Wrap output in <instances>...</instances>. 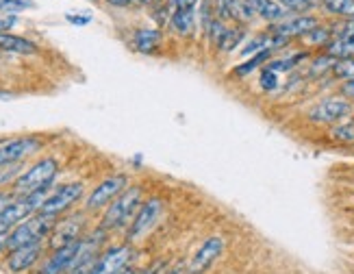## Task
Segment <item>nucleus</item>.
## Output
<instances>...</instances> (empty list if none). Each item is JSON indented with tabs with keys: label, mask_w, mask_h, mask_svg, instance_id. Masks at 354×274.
Here are the masks:
<instances>
[{
	"label": "nucleus",
	"mask_w": 354,
	"mask_h": 274,
	"mask_svg": "<svg viewBox=\"0 0 354 274\" xmlns=\"http://www.w3.org/2000/svg\"><path fill=\"white\" fill-rule=\"evenodd\" d=\"M57 220L59 218L35 213V216H30V218L22 220L20 224H15L7 233V250L28 246V244H41L44 239H48Z\"/></svg>",
	"instance_id": "nucleus-1"
},
{
	"label": "nucleus",
	"mask_w": 354,
	"mask_h": 274,
	"mask_svg": "<svg viewBox=\"0 0 354 274\" xmlns=\"http://www.w3.org/2000/svg\"><path fill=\"white\" fill-rule=\"evenodd\" d=\"M142 207V188H127L115 201L106 207L102 216V231H115V228L131 226L135 213Z\"/></svg>",
	"instance_id": "nucleus-2"
},
{
	"label": "nucleus",
	"mask_w": 354,
	"mask_h": 274,
	"mask_svg": "<svg viewBox=\"0 0 354 274\" xmlns=\"http://www.w3.org/2000/svg\"><path fill=\"white\" fill-rule=\"evenodd\" d=\"M59 172V163L53 157L39 159L13 181V196H28L39 190H48Z\"/></svg>",
	"instance_id": "nucleus-3"
},
{
	"label": "nucleus",
	"mask_w": 354,
	"mask_h": 274,
	"mask_svg": "<svg viewBox=\"0 0 354 274\" xmlns=\"http://www.w3.org/2000/svg\"><path fill=\"white\" fill-rule=\"evenodd\" d=\"M83 192H85L83 183H66V185H59L57 190L50 192L48 198H46V203L41 205L39 213H44V216L59 218L61 213H66L74 203L81 201Z\"/></svg>",
	"instance_id": "nucleus-4"
},
{
	"label": "nucleus",
	"mask_w": 354,
	"mask_h": 274,
	"mask_svg": "<svg viewBox=\"0 0 354 274\" xmlns=\"http://www.w3.org/2000/svg\"><path fill=\"white\" fill-rule=\"evenodd\" d=\"M352 113V102L344 96H328L319 100L309 111V120L315 125H337Z\"/></svg>",
	"instance_id": "nucleus-5"
},
{
	"label": "nucleus",
	"mask_w": 354,
	"mask_h": 274,
	"mask_svg": "<svg viewBox=\"0 0 354 274\" xmlns=\"http://www.w3.org/2000/svg\"><path fill=\"white\" fill-rule=\"evenodd\" d=\"M127 188H129V179L124 174H113L109 179H104L102 183H98V188H94V192L89 194L85 209L98 211V209L109 207Z\"/></svg>",
	"instance_id": "nucleus-6"
},
{
	"label": "nucleus",
	"mask_w": 354,
	"mask_h": 274,
	"mask_svg": "<svg viewBox=\"0 0 354 274\" xmlns=\"http://www.w3.org/2000/svg\"><path fill=\"white\" fill-rule=\"evenodd\" d=\"M161 209H163V205L159 198H150V201L142 203L140 211L135 213V218L129 226V241L144 239L150 233V228L157 224V220L161 216Z\"/></svg>",
	"instance_id": "nucleus-7"
},
{
	"label": "nucleus",
	"mask_w": 354,
	"mask_h": 274,
	"mask_svg": "<svg viewBox=\"0 0 354 274\" xmlns=\"http://www.w3.org/2000/svg\"><path fill=\"white\" fill-rule=\"evenodd\" d=\"M224 246H226V244H224L222 235L207 237L203 244H200V248L194 253L192 262L187 266V274H205L220 259V255L224 253Z\"/></svg>",
	"instance_id": "nucleus-8"
},
{
	"label": "nucleus",
	"mask_w": 354,
	"mask_h": 274,
	"mask_svg": "<svg viewBox=\"0 0 354 274\" xmlns=\"http://www.w3.org/2000/svg\"><path fill=\"white\" fill-rule=\"evenodd\" d=\"M48 248L57 250L70 246V244H76L83 239V216H68L64 220H57L53 233L48 237Z\"/></svg>",
	"instance_id": "nucleus-9"
},
{
	"label": "nucleus",
	"mask_w": 354,
	"mask_h": 274,
	"mask_svg": "<svg viewBox=\"0 0 354 274\" xmlns=\"http://www.w3.org/2000/svg\"><path fill=\"white\" fill-rule=\"evenodd\" d=\"M133 257L131 246H111L98 255L94 264V274H120L124 268H129V262Z\"/></svg>",
	"instance_id": "nucleus-10"
},
{
	"label": "nucleus",
	"mask_w": 354,
	"mask_h": 274,
	"mask_svg": "<svg viewBox=\"0 0 354 274\" xmlns=\"http://www.w3.org/2000/svg\"><path fill=\"white\" fill-rule=\"evenodd\" d=\"M41 148V140L28 135V137H18V140H11L7 144L0 146V165H13L20 163L24 157L33 155Z\"/></svg>",
	"instance_id": "nucleus-11"
},
{
	"label": "nucleus",
	"mask_w": 354,
	"mask_h": 274,
	"mask_svg": "<svg viewBox=\"0 0 354 274\" xmlns=\"http://www.w3.org/2000/svg\"><path fill=\"white\" fill-rule=\"evenodd\" d=\"M44 255V244H28V246L13 248L7 255V270L11 274H24L39 264Z\"/></svg>",
	"instance_id": "nucleus-12"
},
{
	"label": "nucleus",
	"mask_w": 354,
	"mask_h": 274,
	"mask_svg": "<svg viewBox=\"0 0 354 274\" xmlns=\"http://www.w3.org/2000/svg\"><path fill=\"white\" fill-rule=\"evenodd\" d=\"M315 26H319V22H317V18H313V15H287L285 20L272 24L270 33L291 39V37H304Z\"/></svg>",
	"instance_id": "nucleus-13"
},
{
	"label": "nucleus",
	"mask_w": 354,
	"mask_h": 274,
	"mask_svg": "<svg viewBox=\"0 0 354 274\" xmlns=\"http://www.w3.org/2000/svg\"><path fill=\"white\" fill-rule=\"evenodd\" d=\"M76 253H79V241L53 250V255L46 257V262L41 264V268L35 274H68L74 266Z\"/></svg>",
	"instance_id": "nucleus-14"
},
{
	"label": "nucleus",
	"mask_w": 354,
	"mask_h": 274,
	"mask_svg": "<svg viewBox=\"0 0 354 274\" xmlns=\"http://www.w3.org/2000/svg\"><path fill=\"white\" fill-rule=\"evenodd\" d=\"M248 5L252 7L254 15H259V18H263L268 22H281L287 18V9L281 5V3H276V0H248Z\"/></svg>",
	"instance_id": "nucleus-15"
},
{
	"label": "nucleus",
	"mask_w": 354,
	"mask_h": 274,
	"mask_svg": "<svg viewBox=\"0 0 354 274\" xmlns=\"http://www.w3.org/2000/svg\"><path fill=\"white\" fill-rule=\"evenodd\" d=\"M0 51L13 53V55H35L37 46L24 37L11 35V33H0Z\"/></svg>",
	"instance_id": "nucleus-16"
},
{
	"label": "nucleus",
	"mask_w": 354,
	"mask_h": 274,
	"mask_svg": "<svg viewBox=\"0 0 354 274\" xmlns=\"http://www.w3.org/2000/svg\"><path fill=\"white\" fill-rule=\"evenodd\" d=\"M159 42H161V30H157V28H140V30H135V35H133L135 48L146 55L157 51Z\"/></svg>",
	"instance_id": "nucleus-17"
},
{
	"label": "nucleus",
	"mask_w": 354,
	"mask_h": 274,
	"mask_svg": "<svg viewBox=\"0 0 354 274\" xmlns=\"http://www.w3.org/2000/svg\"><path fill=\"white\" fill-rule=\"evenodd\" d=\"M170 26L183 37L194 35V30H196V13L194 11L174 9V13L170 15Z\"/></svg>",
	"instance_id": "nucleus-18"
},
{
	"label": "nucleus",
	"mask_w": 354,
	"mask_h": 274,
	"mask_svg": "<svg viewBox=\"0 0 354 274\" xmlns=\"http://www.w3.org/2000/svg\"><path fill=\"white\" fill-rule=\"evenodd\" d=\"M326 55L333 57L335 61L354 59V39H346V37L330 39L328 46H326Z\"/></svg>",
	"instance_id": "nucleus-19"
},
{
	"label": "nucleus",
	"mask_w": 354,
	"mask_h": 274,
	"mask_svg": "<svg viewBox=\"0 0 354 274\" xmlns=\"http://www.w3.org/2000/svg\"><path fill=\"white\" fill-rule=\"evenodd\" d=\"M230 18L239 24H248L254 20V11L248 5V0H230Z\"/></svg>",
	"instance_id": "nucleus-20"
},
{
	"label": "nucleus",
	"mask_w": 354,
	"mask_h": 274,
	"mask_svg": "<svg viewBox=\"0 0 354 274\" xmlns=\"http://www.w3.org/2000/svg\"><path fill=\"white\" fill-rule=\"evenodd\" d=\"M322 5L333 15H339L346 20L354 18V0H322Z\"/></svg>",
	"instance_id": "nucleus-21"
},
{
	"label": "nucleus",
	"mask_w": 354,
	"mask_h": 274,
	"mask_svg": "<svg viewBox=\"0 0 354 274\" xmlns=\"http://www.w3.org/2000/svg\"><path fill=\"white\" fill-rule=\"evenodd\" d=\"M272 53H274V51H261V53H257L252 59L245 61V64L237 66V68L233 70V74H237V76H245V74L254 72V70H257V68H261V66H268V61L272 59Z\"/></svg>",
	"instance_id": "nucleus-22"
},
{
	"label": "nucleus",
	"mask_w": 354,
	"mask_h": 274,
	"mask_svg": "<svg viewBox=\"0 0 354 274\" xmlns=\"http://www.w3.org/2000/svg\"><path fill=\"white\" fill-rule=\"evenodd\" d=\"M243 35H245V30H243L241 26H235V28H226V33H224L222 42L218 44V48H220L222 53H233V51L237 48V46L241 44Z\"/></svg>",
	"instance_id": "nucleus-23"
},
{
	"label": "nucleus",
	"mask_w": 354,
	"mask_h": 274,
	"mask_svg": "<svg viewBox=\"0 0 354 274\" xmlns=\"http://www.w3.org/2000/svg\"><path fill=\"white\" fill-rule=\"evenodd\" d=\"M330 137L335 142H342V144H354V120L342 122L339 127H335L330 131Z\"/></svg>",
	"instance_id": "nucleus-24"
},
{
	"label": "nucleus",
	"mask_w": 354,
	"mask_h": 274,
	"mask_svg": "<svg viewBox=\"0 0 354 274\" xmlns=\"http://www.w3.org/2000/svg\"><path fill=\"white\" fill-rule=\"evenodd\" d=\"M330 35H333V30L330 28H324V26H315L313 30H309L302 39L306 42V44H313V46H328V42H330Z\"/></svg>",
	"instance_id": "nucleus-25"
},
{
	"label": "nucleus",
	"mask_w": 354,
	"mask_h": 274,
	"mask_svg": "<svg viewBox=\"0 0 354 274\" xmlns=\"http://www.w3.org/2000/svg\"><path fill=\"white\" fill-rule=\"evenodd\" d=\"M259 83H261V89H266V91H274V89H279V72H274L270 68H263L261 70V76H259Z\"/></svg>",
	"instance_id": "nucleus-26"
},
{
	"label": "nucleus",
	"mask_w": 354,
	"mask_h": 274,
	"mask_svg": "<svg viewBox=\"0 0 354 274\" xmlns=\"http://www.w3.org/2000/svg\"><path fill=\"white\" fill-rule=\"evenodd\" d=\"M28 7H33L30 0H0V11L3 13H20Z\"/></svg>",
	"instance_id": "nucleus-27"
},
{
	"label": "nucleus",
	"mask_w": 354,
	"mask_h": 274,
	"mask_svg": "<svg viewBox=\"0 0 354 274\" xmlns=\"http://www.w3.org/2000/svg\"><path fill=\"white\" fill-rule=\"evenodd\" d=\"M213 11H215V18L226 20L230 18V0H213Z\"/></svg>",
	"instance_id": "nucleus-28"
},
{
	"label": "nucleus",
	"mask_w": 354,
	"mask_h": 274,
	"mask_svg": "<svg viewBox=\"0 0 354 274\" xmlns=\"http://www.w3.org/2000/svg\"><path fill=\"white\" fill-rule=\"evenodd\" d=\"M276 3H281L287 11H296V13H302V11H309L311 7L304 3V0H276Z\"/></svg>",
	"instance_id": "nucleus-29"
},
{
	"label": "nucleus",
	"mask_w": 354,
	"mask_h": 274,
	"mask_svg": "<svg viewBox=\"0 0 354 274\" xmlns=\"http://www.w3.org/2000/svg\"><path fill=\"white\" fill-rule=\"evenodd\" d=\"M96 259H98V257H96ZM96 259H91V262H85V264L74 266L68 274H94V264H96Z\"/></svg>",
	"instance_id": "nucleus-30"
},
{
	"label": "nucleus",
	"mask_w": 354,
	"mask_h": 274,
	"mask_svg": "<svg viewBox=\"0 0 354 274\" xmlns=\"http://www.w3.org/2000/svg\"><path fill=\"white\" fill-rule=\"evenodd\" d=\"M337 37H346V39H354V18L346 20L342 24V30H337Z\"/></svg>",
	"instance_id": "nucleus-31"
},
{
	"label": "nucleus",
	"mask_w": 354,
	"mask_h": 274,
	"mask_svg": "<svg viewBox=\"0 0 354 274\" xmlns=\"http://www.w3.org/2000/svg\"><path fill=\"white\" fill-rule=\"evenodd\" d=\"M174 9H183V11H194V7L198 5V0H170Z\"/></svg>",
	"instance_id": "nucleus-32"
},
{
	"label": "nucleus",
	"mask_w": 354,
	"mask_h": 274,
	"mask_svg": "<svg viewBox=\"0 0 354 274\" xmlns=\"http://www.w3.org/2000/svg\"><path fill=\"white\" fill-rule=\"evenodd\" d=\"M13 203V194L0 192V213H5V209Z\"/></svg>",
	"instance_id": "nucleus-33"
},
{
	"label": "nucleus",
	"mask_w": 354,
	"mask_h": 274,
	"mask_svg": "<svg viewBox=\"0 0 354 274\" xmlns=\"http://www.w3.org/2000/svg\"><path fill=\"white\" fill-rule=\"evenodd\" d=\"M342 94H344V98H354V79H350V81H346L344 85H342Z\"/></svg>",
	"instance_id": "nucleus-34"
},
{
	"label": "nucleus",
	"mask_w": 354,
	"mask_h": 274,
	"mask_svg": "<svg viewBox=\"0 0 354 274\" xmlns=\"http://www.w3.org/2000/svg\"><path fill=\"white\" fill-rule=\"evenodd\" d=\"M15 24V15H7V18H0V33H7V30Z\"/></svg>",
	"instance_id": "nucleus-35"
},
{
	"label": "nucleus",
	"mask_w": 354,
	"mask_h": 274,
	"mask_svg": "<svg viewBox=\"0 0 354 274\" xmlns=\"http://www.w3.org/2000/svg\"><path fill=\"white\" fill-rule=\"evenodd\" d=\"M91 18L87 15V18H79V15H72V13H68V22H72V24H87Z\"/></svg>",
	"instance_id": "nucleus-36"
},
{
	"label": "nucleus",
	"mask_w": 354,
	"mask_h": 274,
	"mask_svg": "<svg viewBox=\"0 0 354 274\" xmlns=\"http://www.w3.org/2000/svg\"><path fill=\"white\" fill-rule=\"evenodd\" d=\"M11 231V226L3 220V218H0V235H7Z\"/></svg>",
	"instance_id": "nucleus-37"
},
{
	"label": "nucleus",
	"mask_w": 354,
	"mask_h": 274,
	"mask_svg": "<svg viewBox=\"0 0 354 274\" xmlns=\"http://www.w3.org/2000/svg\"><path fill=\"white\" fill-rule=\"evenodd\" d=\"M109 5H113V7H127V5H131L129 0H106Z\"/></svg>",
	"instance_id": "nucleus-38"
},
{
	"label": "nucleus",
	"mask_w": 354,
	"mask_h": 274,
	"mask_svg": "<svg viewBox=\"0 0 354 274\" xmlns=\"http://www.w3.org/2000/svg\"><path fill=\"white\" fill-rule=\"evenodd\" d=\"M120 274H142L140 270H135V268H124Z\"/></svg>",
	"instance_id": "nucleus-39"
},
{
	"label": "nucleus",
	"mask_w": 354,
	"mask_h": 274,
	"mask_svg": "<svg viewBox=\"0 0 354 274\" xmlns=\"http://www.w3.org/2000/svg\"><path fill=\"white\" fill-rule=\"evenodd\" d=\"M7 248V235H0V250Z\"/></svg>",
	"instance_id": "nucleus-40"
},
{
	"label": "nucleus",
	"mask_w": 354,
	"mask_h": 274,
	"mask_svg": "<svg viewBox=\"0 0 354 274\" xmlns=\"http://www.w3.org/2000/svg\"><path fill=\"white\" fill-rule=\"evenodd\" d=\"M142 3H146V5H150V3H155V0H142Z\"/></svg>",
	"instance_id": "nucleus-41"
},
{
	"label": "nucleus",
	"mask_w": 354,
	"mask_h": 274,
	"mask_svg": "<svg viewBox=\"0 0 354 274\" xmlns=\"http://www.w3.org/2000/svg\"><path fill=\"white\" fill-rule=\"evenodd\" d=\"M129 3H133V0H129Z\"/></svg>",
	"instance_id": "nucleus-42"
}]
</instances>
